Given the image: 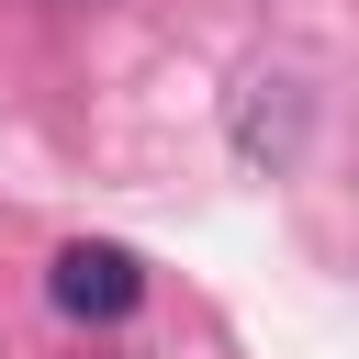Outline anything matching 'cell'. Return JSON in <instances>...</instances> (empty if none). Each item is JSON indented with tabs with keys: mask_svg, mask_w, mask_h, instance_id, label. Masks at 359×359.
<instances>
[{
	"mask_svg": "<svg viewBox=\"0 0 359 359\" xmlns=\"http://www.w3.org/2000/svg\"><path fill=\"white\" fill-rule=\"evenodd\" d=\"M45 303H56L67 325H123V314L146 303V258L112 247V236H67L56 269H45Z\"/></svg>",
	"mask_w": 359,
	"mask_h": 359,
	"instance_id": "cell-1",
	"label": "cell"
}]
</instances>
